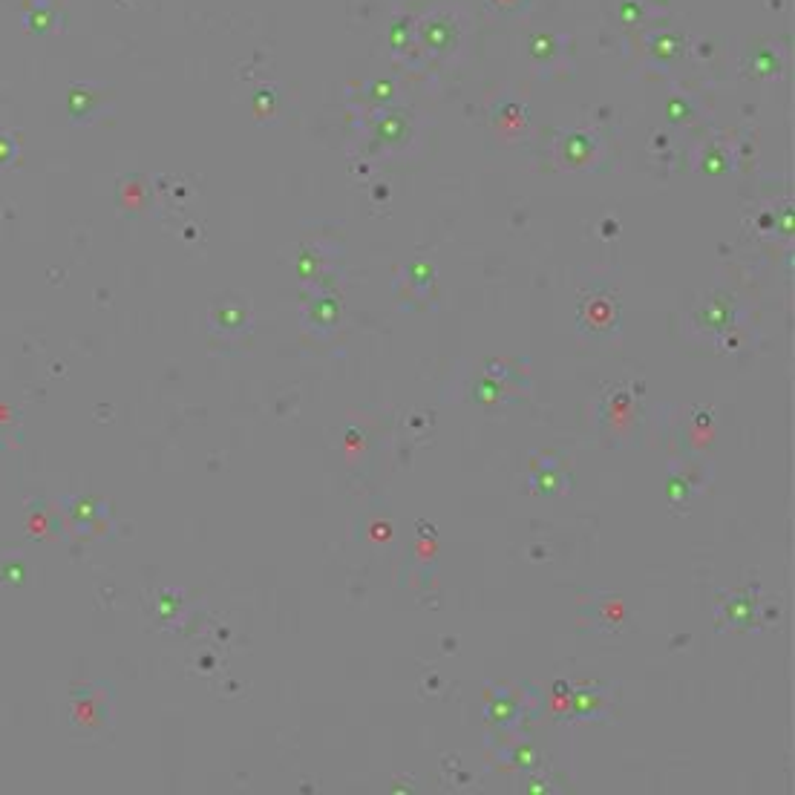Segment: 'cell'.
<instances>
[{"label":"cell","instance_id":"obj_2","mask_svg":"<svg viewBox=\"0 0 795 795\" xmlns=\"http://www.w3.org/2000/svg\"><path fill=\"white\" fill-rule=\"evenodd\" d=\"M565 700H568L565 712L571 721H605L614 709V692L603 683H591V680L571 686Z\"/></svg>","mask_w":795,"mask_h":795},{"label":"cell","instance_id":"obj_10","mask_svg":"<svg viewBox=\"0 0 795 795\" xmlns=\"http://www.w3.org/2000/svg\"><path fill=\"white\" fill-rule=\"evenodd\" d=\"M214 329L222 332V335H228V338H237L242 332H248L251 329V312H248V306H242V303H222V306H217V312H214Z\"/></svg>","mask_w":795,"mask_h":795},{"label":"cell","instance_id":"obj_11","mask_svg":"<svg viewBox=\"0 0 795 795\" xmlns=\"http://www.w3.org/2000/svg\"><path fill=\"white\" fill-rule=\"evenodd\" d=\"M631 410H634V392H628L623 386L614 389V392H608V398H605L603 407H600L605 424H623L626 421V412Z\"/></svg>","mask_w":795,"mask_h":795},{"label":"cell","instance_id":"obj_6","mask_svg":"<svg viewBox=\"0 0 795 795\" xmlns=\"http://www.w3.org/2000/svg\"><path fill=\"white\" fill-rule=\"evenodd\" d=\"M340 320V300L335 291H314L312 297L303 303V326L317 335L326 338L338 329Z\"/></svg>","mask_w":795,"mask_h":795},{"label":"cell","instance_id":"obj_5","mask_svg":"<svg viewBox=\"0 0 795 795\" xmlns=\"http://www.w3.org/2000/svg\"><path fill=\"white\" fill-rule=\"evenodd\" d=\"M706 479H709V473L700 461L675 464L669 479H666V502L672 505V510H689L695 493L703 490Z\"/></svg>","mask_w":795,"mask_h":795},{"label":"cell","instance_id":"obj_3","mask_svg":"<svg viewBox=\"0 0 795 795\" xmlns=\"http://www.w3.org/2000/svg\"><path fill=\"white\" fill-rule=\"evenodd\" d=\"M530 712L528 695L525 692H516V689H496V686H487V695H484V721L496 729H513L525 721V715Z\"/></svg>","mask_w":795,"mask_h":795},{"label":"cell","instance_id":"obj_8","mask_svg":"<svg viewBox=\"0 0 795 795\" xmlns=\"http://www.w3.org/2000/svg\"><path fill=\"white\" fill-rule=\"evenodd\" d=\"M496 758H499V764H502L505 770H519V772H533L545 764L542 749L536 747L533 741H525V738H513V741H507L505 747L499 749Z\"/></svg>","mask_w":795,"mask_h":795},{"label":"cell","instance_id":"obj_12","mask_svg":"<svg viewBox=\"0 0 795 795\" xmlns=\"http://www.w3.org/2000/svg\"><path fill=\"white\" fill-rule=\"evenodd\" d=\"M484 375H490L493 381L505 384L510 392H513V389H522V386H528L525 375H522V369H513L510 363L499 361V358H490V361L484 363Z\"/></svg>","mask_w":795,"mask_h":795},{"label":"cell","instance_id":"obj_4","mask_svg":"<svg viewBox=\"0 0 795 795\" xmlns=\"http://www.w3.org/2000/svg\"><path fill=\"white\" fill-rule=\"evenodd\" d=\"M528 487L536 496H562L571 490V470L562 458L533 456L530 458Z\"/></svg>","mask_w":795,"mask_h":795},{"label":"cell","instance_id":"obj_7","mask_svg":"<svg viewBox=\"0 0 795 795\" xmlns=\"http://www.w3.org/2000/svg\"><path fill=\"white\" fill-rule=\"evenodd\" d=\"M735 326H738V314H735V303H729V297L709 300L695 314V329H698L700 335H709V338H723Z\"/></svg>","mask_w":795,"mask_h":795},{"label":"cell","instance_id":"obj_13","mask_svg":"<svg viewBox=\"0 0 795 795\" xmlns=\"http://www.w3.org/2000/svg\"><path fill=\"white\" fill-rule=\"evenodd\" d=\"M510 392L505 384H499V381H493L490 375H482L476 384H473V401H479V404H487V407H493V404H499V401H505V395Z\"/></svg>","mask_w":795,"mask_h":795},{"label":"cell","instance_id":"obj_14","mask_svg":"<svg viewBox=\"0 0 795 795\" xmlns=\"http://www.w3.org/2000/svg\"><path fill=\"white\" fill-rule=\"evenodd\" d=\"M525 793H551V784L545 778H530L525 784Z\"/></svg>","mask_w":795,"mask_h":795},{"label":"cell","instance_id":"obj_1","mask_svg":"<svg viewBox=\"0 0 795 795\" xmlns=\"http://www.w3.org/2000/svg\"><path fill=\"white\" fill-rule=\"evenodd\" d=\"M781 617L778 605L758 585H744L729 594H721L715 605V620L718 628H732V631H755L761 626H772Z\"/></svg>","mask_w":795,"mask_h":795},{"label":"cell","instance_id":"obj_9","mask_svg":"<svg viewBox=\"0 0 795 795\" xmlns=\"http://www.w3.org/2000/svg\"><path fill=\"white\" fill-rule=\"evenodd\" d=\"M579 323H582V329H588V332H594V335H608V332H614V326H617V312H614L611 300L597 297V300H588V303L582 306Z\"/></svg>","mask_w":795,"mask_h":795}]
</instances>
